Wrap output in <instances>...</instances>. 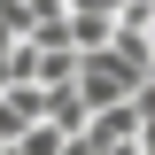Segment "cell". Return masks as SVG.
Returning a JSON list of instances; mask_svg holds the SVG:
<instances>
[{"label": "cell", "mask_w": 155, "mask_h": 155, "mask_svg": "<svg viewBox=\"0 0 155 155\" xmlns=\"http://www.w3.org/2000/svg\"><path fill=\"white\" fill-rule=\"evenodd\" d=\"M16 155H70V132H54V124H31V132L16 140Z\"/></svg>", "instance_id": "1"}, {"label": "cell", "mask_w": 155, "mask_h": 155, "mask_svg": "<svg viewBox=\"0 0 155 155\" xmlns=\"http://www.w3.org/2000/svg\"><path fill=\"white\" fill-rule=\"evenodd\" d=\"M147 47H155V8H147Z\"/></svg>", "instance_id": "2"}, {"label": "cell", "mask_w": 155, "mask_h": 155, "mask_svg": "<svg viewBox=\"0 0 155 155\" xmlns=\"http://www.w3.org/2000/svg\"><path fill=\"white\" fill-rule=\"evenodd\" d=\"M147 85H155V54H147Z\"/></svg>", "instance_id": "3"}]
</instances>
